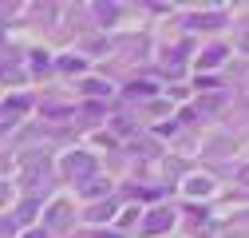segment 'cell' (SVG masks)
<instances>
[{"label": "cell", "mask_w": 249, "mask_h": 238, "mask_svg": "<svg viewBox=\"0 0 249 238\" xmlns=\"http://www.w3.org/2000/svg\"><path fill=\"white\" fill-rule=\"evenodd\" d=\"M20 163H24V171H20V183H24L28 191H48V183H52V175H48V155L32 151V155H24Z\"/></svg>", "instance_id": "obj_1"}, {"label": "cell", "mask_w": 249, "mask_h": 238, "mask_svg": "<svg viewBox=\"0 0 249 238\" xmlns=\"http://www.w3.org/2000/svg\"><path fill=\"white\" fill-rule=\"evenodd\" d=\"M64 171H68V178L71 183H91V175H95V159L91 155H83V151H71L68 159H64Z\"/></svg>", "instance_id": "obj_2"}, {"label": "cell", "mask_w": 249, "mask_h": 238, "mask_svg": "<svg viewBox=\"0 0 249 238\" xmlns=\"http://www.w3.org/2000/svg\"><path fill=\"white\" fill-rule=\"evenodd\" d=\"M68 222H71V202H64V198L52 202V211L44 215V230H64Z\"/></svg>", "instance_id": "obj_3"}, {"label": "cell", "mask_w": 249, "mask_h": 238, "mask_svg": "<svg viewBox=\"0 0 249 238\" xmlns=\"http://www.w3.org/2000/svg\"><path fill=\"white\" fill-rule=\"evenodd\" d=\"M170 226H174V211H166V206H162V211H150V215H146L142 234H166Z\"/></svg>", "instance_id": "obj_4"}, {"label": "cell", "mask_w": 249, "mask_h": 238, "mask_svg": "<svg viewBox=\"0 0 249 238\" xmlns=\"http://www.w3.org/2000/svg\"><path fill=\"white\" fill-rule=\"evenodd\" d=\"M111 215H115V202H111V198H107V202H95V206L87 211L91 222H103V218H111Z\"/></svg>", "instance_id": "obj_5"}, {"label": "cell", "mask_w": 249, "mask_h": 238, "mask_svg": "<svg viewBox=\"0 0 249 238\" xmlns=\"http://www.w3.org/2000/svg\"><path fill=\"white\" fill-rule=\"evenodd\" d=\"M83 92H87V96H111V83H103V79H87Z\"/></svg>", "instance_id": "obj_6"}, {"label": "cell", "mask_w": 249, "mask_h": 238, "mask_svg": "<svg viewBox=\"0 0 249 238\" xmlns=\"http://www.w3.org/2000/svg\"><path fill=\"white\" fill-rule=\"evenodd\" d=\"M111 183H103V178H91V183H83V195H107Z\"/></svg>", "instance_id": "obj_7"}, {"label": "cell", "mask_w": 249, "mask_h": 238, "mask_svg": "<svg viewBox=\"0 0 249 238\" xmlns=\"http://www.w3.org/2000/svg\"><path fill=\"white\" fill-rule=\"evenodd\" d=\"M186 191H190V195H210V178H190Z\"/></svg>", "instance_id": "obj_8"}, {"label": "cell", "mask_w": 249, "mask_h": 238, "mask_svg": "<svg viewBox=\"0 0 249 238\" xmlns=\"http://www.w3.org/2000/svg\"><path fill=\"white\" fill-rule=\"evenodd\" d=\"M59 68H64V72H83V60L79 56H64V60H59Z\"/></svg>", "instance_id": "obj_9"}, {"label": "cell", "mask_w": 249, "mask_h": 238, "mask_svg": "<svg viewBox=\"0 0 249 238\" xmlns=\"http://www.w3.org/2000/svg\"><path fill=\"white\" fill-rule=\"evenodd\" d=\"M95 16H99V20H107V24H111V20H115V16H119V8H115V4H95Z\"/></svg>", "instance_id": "obj_10"}, {"label": "cell", "mask_w": 249, "mask_h": 238, "mask_svg": "<svg viewBox=\"0 0 249 238\" xmlns=\"http://www.w3.org/2000/svg\"><path fill=\"white\" fill-rule=\"evenodd\" d=\"M222 60V48H213V52H206V60H202V68H210V64H217Z\"/></svg>", "instance_id": "obj_11"}, {"label": "cell", "mask_w": 249, "mask_h": 238, "mask_svg": "<svg viewBox=\"0 0 249 238\" xmlns=\"http://www.w3.org/2000/svg\"><path fill=\"white\" fill-rule=\"evenodd\" d=\"M8 198H12V187H8V183H0V206H4Z\"/></svg>", "instance_id": "obj_12"}, {"label": "cell", "mask_w": 249, "mask_h": 238, "mask_svg": "<svg viewBox=\"0 0 249 238\" xmlns=\"http://www.w3.org/2000/svg\"><path fill=\"white\" fill-rule=\"evenodd\" d=\"M8 230H16V222H8V218H0V234H8Z\"/></svg>", "instance_id": "obj_13"}, {"label": "cell", "mask_w": 249, "mask_h": 238, "mask_svg": "<svg viewBox=\"0 0 249 238\" xmlns=\"http://www.w3.org/2000/svg\"><path fill=\"white\" fill-rule=\"evenodd\" d=\"M24 238H48V230H32V234H24Z\"/></svg>", "instance_id": "obj_14"}]
</instances>
